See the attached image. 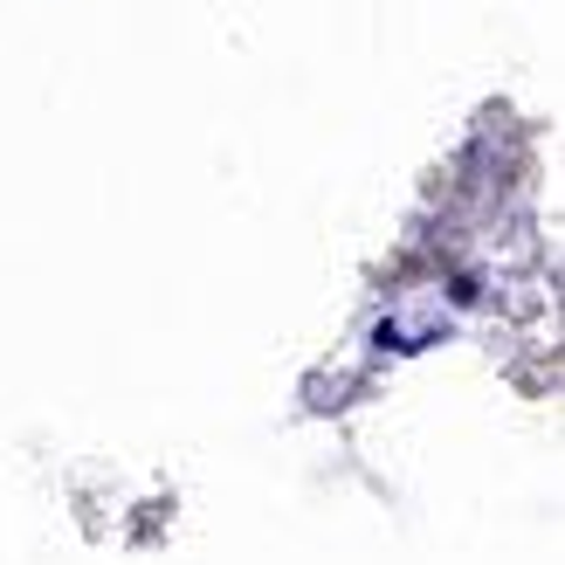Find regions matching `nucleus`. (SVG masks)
<instances>
[]
</instances>
